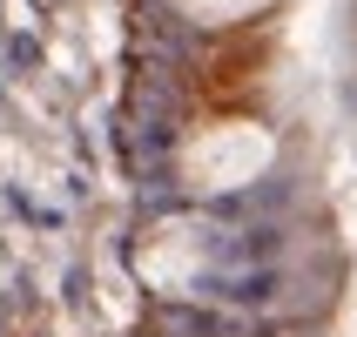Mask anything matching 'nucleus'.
<instances>
[{"label":"nucleus","mask_w":357,"mask_h":337,"mask_svg":"<svg viewBox=\"0 0 357 337\" xmlns=\"http://www.w3.org/2000/svg\"><path fill=\"white\" fill-rule=\"evenodd\" d=\"M182 20H196V27H236V20H257L270 14L277 0H169Z\"/></svg>","instance_id":"nucleus-2"},{"label":"nucleus","mask_w":357,"mask_h":337,"mask_svg":"<svg viewBox=\"0 0 357 337\" xmlns=\"http://www.w3.org/2000/svg\"><path fill=\"white\" fill-rule=\"evenodd\" d=\"M277 162V135L263 128V121H202L189 128V142L176 149V176L182 189H196V196H229V189H250Z\"/></svg>","instance_id":"nucleus-1"}]
</instances>
